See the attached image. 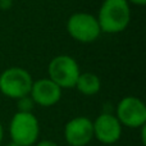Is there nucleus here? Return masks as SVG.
<instances>
[{
    "label": "nucleus",
    "mask_w": 146,
    "mask_h": 146,
    "mask_svg": "<svg viewBox=\"0 0 146 146\" xmlns=\"http://www.w3.org/2000/svg\"><path fill=\"white\" fill-rule=\"evenodd\" d=\"M101 32H123L131 21V8L127 0H104L96 17Z\"/></svg>",
    "instance_id": "1"
},
{
    "label": "nucleus",
    "mask_w": 146,
    "mask_h": 146,
    "mask_svg": "<svg viewBox=\"0 0 146 146\" xmlns=\"http://www.w3.org/2000/svg\"><path fill=\"white\" fill-rule=\"evenodd\" d=\"M10 140L21 146H32L40 136V123L33 113L17 111L9 123Z\"/></svg>",
    "instance_id": "2"
},
{
    "label": "nucleus",
    "mask_w": 146,
    "mask_h": 146,
    "mask_svg": "<svg viewBox=\"0 0 146 146\" xmlns=\"http://www.w3.org/2000/svg\"><path fill=\"white\" fill-rule=\"evenodd\" d=\"M33 80L30 72L21 67H10L0 74V92L9 99H18L30 95Z\"/></svg>",
    "instance_id": "3"
},
{
    "label": "nucleus",
    "mask_w": 146,
    "mask_h": 146,
    "mask_svg": "<svg viewBox=\"0 0 146 146\" xmlns=\"http://www.w3.org/2000/svg\"><path fill=\"white\" fill-rule=\"evenodd\" d=\"M67 31L73 40L82 44L94 42L101 35V30L96 17L85 12L73 13L68 18Z\"/></svg>",
    "instance_id": "4"
},
{
    "label": "nucleus",
    "mask_w": 146,
    "mask_h": 146,
    "mask_svg": "<svg viewBox=\"0 0 146 146\" xmlns=\"http://www.w3.org/2000/svg\"><path fill=\"white\" fill-rule=\"evenodd\" d=\"M81 73L77 60L71 55H58L50 60L48 74L54 83L63 88H73Z\"/></svg>",
    "instance_id": "5"
},
{
    "label": "nucleus",
    "mask_w": 146,
    "mask_h": 146,
    "mask_svg": "<svg viewBox=\"0 0 146 146\" xmlns=\"http://www.w3.org/2000/svg\"><path fill=\"white\" fill-rule=\"evenodd\" d=\"M117 119L128 128H141L146 123V106L141 99L126 96L117 105Z\"/></svg>",
    "instance_id": "6"
},
{
    "label": "nucleus",
    "mask_w": 146,
    "mask_h": 146,
    "mask_svg": "<svg viewBox=\"0 0 146 146\" xmlns=\"http://www.w3.org/2000/svg\"><path fill=\"white\" fill-rule=\"evenodd\" d=\"M94 137L104 145L115 144L122 136V124L111 113H103L92 122Z\"/></svg>",
    "instance_id": "7"
},
{
    "label": "nucleus",
    "mask_w": 146,
    "mask_h": 146,
    "mask_svg": "<svg viewBox=\"0 0 146 146\" xmlns=\"http://www.w3.org/2000/svg\"><path fill=\"white\" fill-rule=\"evenodd\" d=\"M64 137L69 146H86L94 139L92 121L87 117H74L64 127Z\"/></svg>",
    "instance_id": "8"
},
{
    "label": "nucleus",
    "mask_w": 146,
    "mask_h": 146,
    "mask_svg": "<svg viewBox=\"0 0 146 146\" xmlns=\"http://www.w3.org/2000/svg\"><path fill=\"white\" fill-rule=\"evenodd\" d=\"M30 98L35 104L44 108L53 106L60 100L62 88L50 78H40L33 81L30 91Z\"/></svg>",
    "instance_id": "9"
},
{
    "label": "nucleus",
    "mask_w": 146,
    "mask_h": 146,
    "mask_svg": "<svg viewBox=\"0 0 146 146\" xmlns=\"http://www.w3.org/2000/svg\"><path fill=\"white\" fill-rule=\"evenodd\" d=\"M76 88L85 96H92L100 91L101 81L95 73L91 72H81L76 82Z\"/></svg>",
    "instance_id": "10"
},
{
    "label": "nucleus",
    "mask_w": 146,
    "mask_h": 146,
    "mask_svg": "<svg viewBox=\"0 0 146 146\" xmlns=\"http://www.w3.org/2000/svg\"><path fill=\"white\" fill-rule=\"evenodd\" d=\"M18 111H26V113H32V108L35 105V103L32 101V99L28 96H23V98L18 99Z\"/></svg>",
    "instance_id": "11"
},
{
    "label": "nucleus",
    "mask_w": 146,
    "mask_h": 146,
    "mask_svg": "<svg viewBox=\"0 0 146 146\" xmlns=\"http://www.w3.org/2000/svg\"><path fill=\"white\" fill-rule=\"evenodd\" d=\"M36 146H58V144H55V142L51 141V140H42V141L37 142Z\"/></svg>",
    "instance_id": "12"
},
{
    "label": "nucleus",
    "mask_w": 146,
    "mask_h": 146,
    "mask_svg": "<svg viewBox=\"0 0 146 146\" xmlns=\"http://www.w3.org/2000/svg\"><path fill=\"white\" fill-rule=\"evenodd\" d=\"M10 5H12V0H0V8L4 10L9 9Z\"/></svg>",
    "instance_id": "13"
},
{
    "label": "nucleus",
    "mask_w": 146,
    "mask_h": 146,
    "mask_svg": "<svg viewBox=\"0 0 146 146\" xmlns=\"http://www.w3.org/2000/svg\"><path fill=\"white\" fill-rule=\"evenodd\" d=\"M129 4H135V5H139V7H142V5L146 4V0H127Z\"/></svg>",
    "instance_id": "14"
},
{
    "label": "nucleus",
    "mask_w": 146,
    "mask_h": 146,
    "mask_svg": "<svg viewBox=\"0 0 146 146\" xmlns=\"http://www.w3.org/2000/svg\"><path fill=\"white\" fill-rule=\"evenodd\" d=\"M3 137H4V129H3V126H1V123H0V144H1V141H3Z\"/></svg>",
    "instance_id": "15"
},
{
    "label": "nucleus",
    "mask_w": 146,
    "mask_h": 146,
    "mask_svg": "<svg viewBox=\"0 0 146 146\" xmlns=\"http://www.w3.org/2000/svg\"><path fill=\"white\" fill-rule=\"evenodd\" d=\"M7 146H21V145H18V144H15V142H13V141H10L9 144H8Z\"/></svg>",
    "instance_id": "16"
}]
</instances>
